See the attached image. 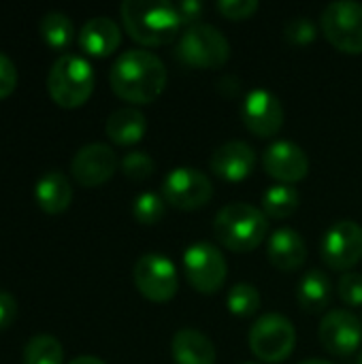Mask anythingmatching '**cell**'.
I'll use <instances>...</instances> for the list:
<instances>
[{
    "mask_svg": "<svg viewBox=\"0 0 362 364\" xmlns=\"http://www.w3.org/2000/svg\"><path fill=\"white\" fill-rule=\"evenodd\" d=\"M166 66L164 62L145 49L124 51L111 66L109 81L111 90L126 102L149 105L166 87Z\"/></svg>",
    "mask_w": 362,
    "mask_h": 364,
    "instance_id": "1",
    "label": "cell"
},
{
    "mask_svg": "<svg viewBox=\"0 0 362 364\" xmlns=\"http://www.w3.org/2000/svg\"><path fill=\"white\" fill-rule=\"evenodd\" d=\"M126 32L141 45L160 47L177 38L183 26L175 2L162 0H124L119 6Z\"/></svg>",
    "mask_w": 362,
    "mask_h": 364,
    "instance_id": "2",
    "label": "cell"
},
{
    "mask_svg": "<svg viewBox=\"0 0 362 364\" xmlns=\"http://www.w3.org/2000/svg\"><path fill=\"white\" fill-rule=\"evenodd\" d=\"M218 241L237 254L256 250L269 235V218L250 203H230L222 207L213 220Z\"/></svg>",
    "mask_w": 362,
    "mask_h": 364,
    "instance_id": "3",
    "label": "cell"
},
{
    "mask_svg": "<svg viewBox=\"0 0 362 364\" xmlns=\"http://www.w3.org/2000/svg\"><path fill=\"white\" fill-rule=\"evenodd\" d=\"M94 70L92 64L75 53L60 55L47 75V90L51 100L62 109H77L85 105L94 92Z\"/></svg>",
    "mask_w": 362,
    "mask_h": 364,
    "instance_id": "4",
    "label": "cell"
},
{
    "mask_svg": "<svg viewBox=\"0 0 362 364\" xmlns=\"http://www.w3.org/2000/svg\"><path fill=\"white\" fill-rule=\"evenodd\" d=\"M177 58L192 68H222L230 58V43L215 26L194 23L181 34Z\"/></svg>",
    "mask_w": 362,
    "mask_h": 364,
    "instance_id": "5",
    "label": "cell"
},
{
    "mask_svg": "<svg viewBox=\"0 0 362 364\" xmlns=\"http://www.w3.org/2000/svg\"><path fill=\"white\" fill-rule=\"evenodd\" d=\"M297 346L292 322L280 314H267L250 331V350L262 363H284Z\"/></svg>",
    "mask_w": 362,
    "mask_h": 364,
    "instance_id": "6",
    "label": "cell"
},
{
    "mask_svg": "<svg viewBox=\"0 0 362 364\" xmlns=\"http://www.w3.org/2000/svg\"><path fill=\"white\" fill-rule=\"evenodd\" d=\"M326 41L344 53H362V4L354 0L331 2L322 11Z\"/></svg>",
    "mask_w": 362,
    "mask_h": 364,
    "instance_id": "7",
    "label": "cell"
},
{
    "mask_svg": "<svg viewBox=\"0 0 362 364\" xmlns=\"http://www.w3.org/2000/svg\"><path fill=\"white\" fill-rule=\"evenodd\" d=\"M132 277L137 290L151 303H169L179 290L177 269L164 254H143L134 262Z\"/></svg>",
    "mask_w": 362,
    "mask_h": 364,
    "instance_id": "8",
    "label": "cell"
},
{
    "mask_svg": "<svg viewBox=\"0 0 362 364\" xmlns=\"http://www.w3.org/2000/svg\"><path fill=\"white\" fill-rule=\"evenodd\" d=\"M183 271L186 277L190 282V286L201 292V294H215L224 282H226V273H228V264L222 256V252L207 243H194L186 250L183 254Z\"/></svg>",
    "mask_w": 362,
    "mask_h": 364,
    "instance_id": "9",
    "label": "cell"
},
{
    "mask_svg": "<svg viewBox=\"0 0 362 364\" xmlns=\"http://www.w3.org/2000/svg\"><path fill=\"white\" fill-rule=\"evenodd\" d=\"M213 196L211 179L192 166H179L171 171L162 181V198L181 211L203 209Z\"/></svg>",
    "mask_w": 362,
    "mask_h": 364,
    "instance_id": "10",
    "label": "cell"
},
{
    "mask_svg": "<svg viewBox=\"0 0 362 364\" xmlns=\"http://www.w3.org/2000/svg\"><path fill=\"white\" fill-rule=\"evenodd\" d=\"M322 260L333 271H352L362 260V226L354 220L335 222L322 239Z\"/></svg>",
    "mask_w": 362,
    "mask_h": 364,
    "instance_id": "11",
    "label": "cell"
},
{
    "mask_svg": "<svg viewBox=\"0 0 362 364\" xmlns=\"http://www.w3.org/2000/svg\"><path fill=\"white\" fill-rule=\"evenodd\" d=\"M284 117H286V113H284L282 100L265 87L252 90L243 98L241 119H243L245 128L260 139L275 136L284 126Z\"/></svg>",
    "mask_w": 362,
    "mask_h": 364,
    "instance_id": "12",
    "label": "cell"
},
{
    "mask_svg": "<svg viewBox=\"0 0 362 364\" xmlns=\"http://www.w3.org/2000/svg\"><path fill=\"white\" fill-rule=\"evenodd\" d=\"M320 341L333 356H352L362 341L361 320L348 309H333L322 318Z\"/></svg>",
    "mask_w": 362,
    "mask_h": 364,
    "instance_id": "13",
    "label": "cell"
},
{
    "mask_svg": "<svg viewBox=\"0 0 362 364\" xmlns=\"http://www.w3.org/2000/svg\"><path fill=\"white\" fill-rule=\"evenodd\" d=\"M117 171V156L105 143L83 145L70 162V173L75 181L83 188H98L107 183Z\"/></svg>",
    "mask_w": 362,
    "mask_h": 364,
    "instance_id": "14",
    "label": "cell"
},
{
    "mask_svg": "<svg viewBox=\"0 0 362 364\" xmlns=\"http://www.w3.org/2000/svg\"><path fill=\"white\" fill-rule=\"evenodd\" d=\"M265 171L282 183H297L309 173L307 154L292 141H275L262 154Z\"/></svg>",
    "mask_w": 362,
    "mask_h": 364,
    "instance_id": "15",
    "label": "cell"
},
{
    "mask_svg": "<svg viewBox=\"0 0 362 364\" xmlns=\"http://www.w3.org/2000/svg\"><path fill=\"white\" fill-rule=\"evenodd\" d=\"M211 171L226 181H243L256 166V151L245 141H226L211 154Z\"/></svg>",
    "mask_w": 362,
    "mask_h": 364,
    "instance_id": "16",
    "label": "cell"
},
{
    "mask_svg": "<svg viewBox=\"0 0 362 364\" xmlns=\"http://www.w3.org/2000/svg\"><path fill=\"white\" fill-rule=\"evenodd\" d=\"M267 256L271 264L282 273L299 271L307 260V245L303 237L292 228H280L269 237Z\"/></svg>",
    "mask_w": 362,
    "mask_h": 364,
    "instance_id": "17",
    "label": "cell"
},
{
    "mask_svg": "<svg viewBox=\"0 0 362 364\" xmlns=\"http://www.w3.org/2000/svg\"><path fill=\"white\" fill-rule=\"evenodd\" d=\"M122 43V30L119 26L109 17H92L87 19L79 30V45L87 55L94 58H107L113 51H117Z\"/></svg>",
    "mask_w": 362,
    "mask_h": 364,
    "instance_id": "18",
    "label": "cell"
},
{
    "mask_svg": "<svg viewBox=\"0 0 362 364\" xmlns=\"http://www.w3.org/2000/svg\"><path fill=\"white\" fill-rule=\"evenodd\" d=\"M173 360L177 364H215V348L207 335L194 328H181L171 341Z\"/></svg>",
    "mask_w": 362,
    "mask_h": 364,
    "instance_id": "19",
    "label": "cell"
},
{
    "mask_svg": "<svg viewBox=\"0 0 362 364\" xmlns=\"http://www.w3.org/2000/svg\"><path fill=\"white\" fill-rule=\"evenodd\" d=\"M34 196H36L38 207L45 213L55 215V213H62L68 209V205L73 200V188H70V181L64 173L49 171L36 181Z\"/></svg>",
    "mask_w": 362,
    "mask_h": 364,
    "instance_id": "20",
    "label": "cell"
},
{
    "mask_svg": "<svg viewBox=\"0 0 362 364\" xmlns=\"http://www.w3.org/2000/svg\"><path fill=\"white\" fill-rule=\"evenodd\" d=\"M145 115L134 107H122L107 117L105 132L117 145H134L145 136Z\"/></svg>",
    "mask_w": 362,
    "mask_h": 364,
    "instance_id": "21",
    "label": "cell"
},
{
    "mask_svg": "<svg viewBox=\"0 0 362 364\" xmlns=\"http://www.w3.org/2000/svg\"><path fill=\"white\" fill-rule=\"evenodd\" d=\"M331 299H333V284L324 271L312 269L309 273L303 275L297 288V301L305 311L309 314L324 311L331 305Z\"/></svg>",
    "mask_w": 362,
    "mask_h": 364,
    "instance_id": "22",
    "label": "cell"
},
{
    "mask_svg": "<svg viewBox=\"0 0 362 364\" xmlns=\"http://www.w3.org/2000/svg\"><path fill=\"white\" fill-rule=\"evenodd\" d=\"M299 205H301V196H299L297 188H292L288 183L271 186L262 194V211L267 218H273V220L290 218L292 213H297Z\"/></svg>",
    "mask_w": 362,
    "mask_h": 364,
    "instance_id": "23",
    "label": "cell"
},
{
    "mask_svg": "<svg viewBox=\"0 0 362 364\" xmlns=\"http://www.w3.org/2000/svg\"><path fill=\"white\" fill-rule=\"evenodd\" d=\"M38 28H41L43 41L55 51H64L75 38V26H73L70 17L60 11L45 13Z\"/></svg>",
    "mask_w": 362,
    "mask_h": 364,
    "instance_id": "24",
    "label": "cell"
},
{
    "mask_svg": "<svg viewBox=\"0 0 362 364\" xmlns=\"http://www.w3.org/2000/svg\"><path fill=\"white\" fill-rule=\"evenodd\" d=\"M64 348L51 335H36L23 348V364H62Z\"/></svg>",
    "mask_w": 362,
    "mask_h": 364,
    "instance_id": "25",
    "label": "cell"
},
{
    "mask_svg": "<svg viewBox=\"0 0 362 364\" xmlns=\"http://www.w3.org/2000/svg\"><path fill=\"white\" fill-rule=\"evenodd\" d=\"M226 305L230 314L239 318L254 316L260 309V292L252 284H237L226 294Z\"/></svg>",
    "mask_w": 362,
    "mask_h": 364,
    "instance_id": "26",
    "label": "cell"
},
{
    "mask_svg": "<svg viewBox=\"0 0 362 364\" xmlns=\"http://www.w3.org/2000/svg\"><path fill=\"white\" fill-rule=\"evenodd\" d=\"M166 213V200L156 194V192H143L134 198V205H132V215L139 224H145V226H154L158 224Z\"/></svg>",
    "mask_w": 362,
    "mask_h": 364,
    "instance_id": "27",
    "label": "cell"
},
{
    "mask_svg": "<svg viewBox=\"0 0 362 364\" xmlns=\"http://www.w3.org/2000/svg\"><path fill=\"white\" fill-rule=\"evenodd\" d=\"M156 162L145 151H130L122 158V173L132 181H145L154 175Z\"/></svg>",
    "mask_w": 362,
    "mask_h": 364,
    "instance_id": "28",
    "label": "cell"
},
{
    "mask_svg": "<svg viewBox=\"0 0 362 364\" xmlns=\"http://www.w3.org/2000/svg\"><path fill=\"white\" fill-rule=\"evenodd\" d=\"M339 296L348 307H362V275L348 271L339 279Z\"/></svg>",
    "mask_w": 362,
    "mask_h": 364,
    "instance_id": "29",
    "label": "cell"
},
{
    "mask_svg": "<svg viewBox=\"0 0 362 364\" xmlns=\"http://www.w3.org/2000/svg\"><path fill=\"white\" fill-rule=\"evenodd\" d=\"M260 9V4L256 0H220L218 2V11L226 17V19H247L252 17L256 11Z\"/></svg>",
    "mask_w": 362,
    "mask_h": 364,
    "instance_id": "30",
    "label": "cell"
},
{
    "mask_svg": "<svg viewBox=\"0 0 362 364\" xmlns=\"http://www.w3.org/2000/svg\"><path fill=\"white\" fill-rule=\"evenodd\" d=\"M284 34L294 45H307V43H312L316 38V26L305 17H297V19L286 23Z\"/></svg>",
    "mask_w": 362,
    "mask_h": 364,
    "instance_id": "31",
    "label": "cell"
},
{
    "mask_svg": "<svg viewBox=\"0 0 362 364\" xmlns=\"http://www.w3.org/2000/svg\"><path fill=\"white\" fill-rule=\"evenodd\" d=\"M17 85V68L13 60L0 51V100L9 98Z\"/></svg>",
    "mask_w": 362,
    "mask_h": 364,
    "instance_id": "32",
    "label": "cell"
},
{
    "mask_svg": "<svg viewBox=\"0 0 362 364\" xmlns=\"http://www.w3.org/2000/svg\"><path fill=\"white\" fill-rule=\"evenodd\" d=\"M175 9L179 13V19L183 26H194V23H201V13H203V4L196 2V0H183V2H175Z\"/></svg>",
    "mask_w": 362,
    "mask_h": 364,
    "instance_id": "33",
    "label": "cell"
},
{
    "mask_svg": "<svg viewBox=\"0 0 362 364\" xmlns=\"http://www.w3.org/2000/svg\"><path fill=\"white\" fill-rule=\"evenodd\" d=\"M17 316V301L13 294L0 290V331L9 328L15 322Z\"/></svg>",
    "mask_w": 362,
    "mask_h": 364,
    "instance_id": "34",
    "label": "cell"
},
{
    "mask_svg": "<svg viewBox=\"0 0 362 364\" xmlns=\"http://www.w3.org/2000/svg\"><path fill=\"white\" fill-rule=\"evenodd\" d=\"M68 364H105L100 358H96V356H79V358H75V360H70Z\"/></svg>",
    "mask_w": 362,
    "mask_h": 364,
    "instance_id": "35",
    "label": "cell"
},
{
    "mask_svg": "<svg viewBox=\"0 0 362 364\" xmlns=\"http://www.w3.org/2000/svg\"><path fill=\"white\" fill-rule=\"evenodd\" d=\"M301 364H333V363H329V360H320V358H314V360H305V363H301Z\"/></svg>",
    "mask_w": 362,
    "mask_h": 364,
    "instance_id": "36",
    "label": "cell"
},
{
    "mask_svg": "<svg viewBox=\"0 0 362 364\" xmlns=\"http://www.w3.org/2000/svg\"><path fill=\"white\" fill-rule=\"evenodd\" d=\"M358 364H362V354H361V358H358Z\"/></svg>",
    "mask_w": 362,
    "mask_h": 364,
    "instance_id": "37",
    "label": "cell"
},
{
    "mask_svg": "<svg viewBox=\"0 0 362 364\" xmlns=\"http://www.w3.org/2000/svg\"><path fill=\"white\" fill-rule=\"evenodd\" d=\"M245 364H256V363H245Z\"/></svg>",
    "mask_w": 362,
    "mask_h": 364,
    "instance_id": "38",
    "label": "cell"
}]
</instances>
